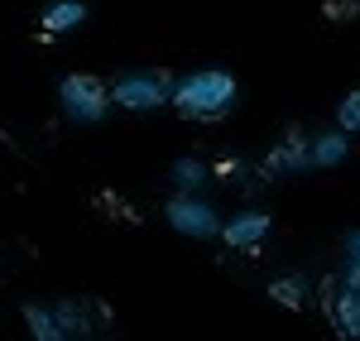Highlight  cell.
I'll use <instances>...</instances> for the list:
<instances>
[{
	"label": "cell",
	"mask_w": 360,
	"mask_h": 341,
	"mask_svg": "<svg viewBox=\"0 0 360 341\" xmlns=\"http://www.w3.org/2000/svg\"><path fill=\"white\" fill-rule=\"evenodd\" d=\"M336 125L351 130V135H360V86H351V91L336 101Z\"/></svg>",
	"instance_id": "14"
},
{
	"label": "cell",
	"mask_w": 360,
	"mask_h": 341,
	"mask_svg": "<svg viewBox=\"0 0 360 341\" xmlns=\"http://www.w3.org/2000/svg\"><path fill=\"white\" fill-rule=\"evenodd\" d=\"M346 154H351V130H317L312 135V169H336V164H346Z\"/></svg>",
	"instance_id": "9"
},
{
	"label": "cell",
	"mask_w": 360,
	"mask_h": 341,
	"mask_svg": "<svg viewBox=\"0 0 360 341\" xmlns=\"http://www.w3.org/2000/svg\"><path fill=\"white\" fill-rule=\"evenodd\" d=\"M212 164L207 159H197V154H183V159H173V169H168V178H173V188L178 193H202V183L212 178Z\"/></svg>",
	"instance_id": "13"
},
{
	"label": "cell",
	"mask_w": 360,
	"mask_h": 341,
	"mask_svg": "<svg viewBox=\"0 0 360 341\" xmlns=\"http://www.w3.org/2000/svg\"><path fill=\"white\" fill-rule=\"evenodd\" d=\"M173 86L178 77H168L159 67H139V72H120L111 82V96L120 111L144 115V111H159V106H173Z\"/></svg>",
	"instance_id": "3"
},
{
	"label": "cell",
	"mask_w": 360,
	"mask_h": 341,
	"mask_svg": "<svg viewBox=\"0 0 360 341\" xmlns=\"http://www.w3.org/2000/svg\"><path fill=\"white\" fill-rule=\"evenodd\" d=\"M307 169H312V135H303V130H288V135L264 154V164H259L264 178H298V173H307Z\"/></svg>",
	"instance_id": "5"
},
{
	"label": "cell",
	"mask_w": 360,
	"mask_h": 341,
	"mask_svg": "<svg viewBox=\"0 0 360 341\" xmlns=\"http://www.w3.org/2000/svg\"><path fill=\"white\" fill-rule=\"evenodd\" d=\"M269 298L288 313H303L307 298H312V279L307 274H278V279H269Z\"/></svg>",
	"instance_id": "12"
},
{
	"label": "cell",
	"mask_w": 360,
	"mask_h": 341,
	"mask_svg": "<svg viewBox=\"0 0 360 341\" xmlns=\"http://www.w3.org/2000/svg\"><path fill=\"white\" fill-rule=\"evenodd\" d=\"M269 231H274V221H269V212H264V207H245V212L226 217L221 240L231 245V250H259V245L269 240Z\"/></svg>",
	"instance_id": "6"
},
{
	"label": "cell",
	"mask_w": 360,
	"mask_h": 341,
	"mask_svg": "<svg viewBox=\"0 0 360 341\" xmlns=\"http://www.w3.org/2000/svg\"><path fill=\"white\" fill-rule=\"evenodd\" d=\"M236 96H240V86H236V77L226 67H202V72L178 77V86H173V111L183 115V120H193V125H212V120L231 115Z\"/></svg>",
	"instance_id": "1"
},
{
	"label": "cell",
	"mask_w": 360,
	"mask_h": 341,
	"mask_svg": "<svg viewBox=\"0 0 360 341\" xmlns=\"http://www.w3.org/2000/svg\"><path fill=\"white\" fill-rule=\"evenodd\" d=\"M341 255H360V226L341 236Z\"/></svg>",
	"instance_id": "18"
},
{
	"label": "cell",
	"mask_w": 360,
	"mask_h": 341,
	"mask_svg": "<svg viewBox=\"0 0 360 341\" xmlns=\"http://www.w3.org/2000/svg\"><path fill=\"white\" fill-rule=\"evenodd\" d=\"M322 308H327V317H332V327L341 332V337H356L360 341V288L332 279L327 293H322Z\"/></svg>",
	"instance_id": "7"
},
{
	"label": "cell",
	"mask_w": 360,
	"mask_h": 341,
	"mask_svg": "<svg viewBox=\"0 0 360 341\" xmlns=\"http://www.w3.org/2000/svg\"><path fill=\"white\" fill-rule=\"evenodd\" d=\"M58 317H63V327H68V341H72V337H91V332H96L91 322H106V308H96V303H82V298H63V303H58Z\"/></svg>",
	"instance_id": "11"
},
{
	"label": "cell",
	"mask_w": 360,
	"mask_h": 341,
	"mask_svg": "<svg viewBox=\"0 0 360 341\" xmlns=\"http://www.w3.org/2000/svg\"><path fill=\"white\" fill-rule=\"evenodd\" d=\"M25 327L34 341H68V327L58 317V303H25Z\"/></svg>",
	"instance_id": "10"
},
{
	"label": "cell",
	"mask_w": 360,
	"mask_h": 341,
	"mask_svg": "<svg viewBox=\"0 0 360 341\" xmlns=\"http://www.w3.org/2000/svg\"><path fill=\"white\" fill-rule=\"evenodd\" d=\"M82 25H86V0H53L39 15L44 39H63V34H72V29H82Z\"/></svg>",
	"instance_id": "8"
},
{
	"label": "cell",
	"mask_w": 360,
	"mask_h": 341,
	"mask_svg": "<svg viewBox=\"0 0 360 341\" xmlns=\"http://www.w3.org/2000/svg\"><path fill=\"white\" fill-rule=\"evenodd\" d=\"M341 284H351V288H360V255H341V274H336Z\"/></svg>",
	"instance_id": "17"
},
{
	"label": "cell",
	"mask_w": 360,
	"mask_h": 341,
	"mask_svg": "<svg viewBox=\"0 0 360 341\" xmlns=\"http://www.w3.org/2000/svg\"><path fill=\"white\" fill-rule=\"evenodd\" d=\"M168 226L178 231V236H188V240H212V236H221V212L212 207V202L202 198V193H178V198L164 207Z\"/></svg>",
	"instance_id": "4"
},
{
	"label": "cell",
	"mask_w": 360,
	"mask_h": 341,
	"mask_svg": "<svg viewBox=\"0 0 360 341\" xmlns=\"http://www.w3.org/2000/svg\"><path fill=\"white\" fill-rule=\"evenodd\" d=\"M236 173H245L240 159H221V164H217V178H236Z\"/></svg>",
	"instance_id": "19"
},
{
	"label": "cell",
	"mask_w": 360,
	"mask_h": 341,
	"mask_svg": "<svg viewBox=\"0 0 360 341\" xmlns=\"http://www.w3.org/2000/svg\"><path fill=\"white\" fill-rule=\"evenodd\" d=\"M101 207H111V217H125V221H139V212L130 202H120L115 193H101Z\"/></svg>",
	"instance_id": "16"
},
{
	"label": "cell",
	"mask_w": 360,
	"mask_h": 341,
	"mask_svg": "<svg viewBox=\"0 0 360 341\" xmlns=\"http://www.w3.org/2000/svg\"><path fill=\"white\" fill-rule=\"evenodd\" d=\"M327 20H336V25L360 20V0H327Z\"/></svg>",
	"instance_id": "15"
},
{
	"label": "cell",
	"mask_w": 360,
	"mask_h": 341,
	"mask_svg": "<svg viewBox=\"0 0 360 341\" xmlns=\"http://www.w3.org/2000/svg\"><path fill=\"white\" fill-rule=\"evenodd\" d=\"M58 106H63V115H68L72 125H101L115 106L111 82H101V77H91V72H68V77L58 82Z\"/></svg>",
	"instance_id": "2"
}]
</instances>
